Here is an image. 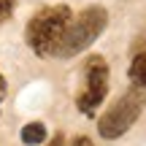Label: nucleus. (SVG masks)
Returning <instances> with one entry per match:
<instances>
[{"label":"nucleus","mask_w":146,"mask_h":146,"mask_svg":"<svg viewBox=\"0 0 146 146\" xmlns=\"http://www.w3.org/2000/svg\"><path fill=\"white\" fill-rule=\"evenodd\" d=\"M3 98H5V78H3V73H0V103H3Z\"/></svg>","instance_id":"nucleus-10"},{"label":"nucleus","mask_w":146,"mask_h":146,"mask_svg":"<svg viewBox=\"0 0 146 146\" xmlns=\"http://www.w3.org/2000/svg\"><path fill=\"white\" fill-rule=\"evenodd\" d=\"M70 19H73V14L68 5H46V8H41L27 22V30H25L27 46L38 57H52L62 33L68 30Z\"/></svg>","instance_id":"nucleus-2"},{"label":"nucleus","mask_w":146,"mask_h":146,"mask_svg":"<svg viewBox=\"0 0 146 146\" xmlns=\"http://www.w3.org/2000/svg\"><path fill=\"white\" fill-rule=\"evenodd\" d=\"M46 146H65V135H62V133H57V135H54Z\"/></svg>","instance_id":"nucleus-9"},{"label":"nucleus","mask_w":146,"mask_h":146,"mask_svg":"<svg viewBox=\"0 0 146 146\" xmlns=\"http://www.w3.org/2000/svg\"><path fill=\"white\" fill-rule=\"evenodd\" d=\"M143 106H146V89L143 87H133L130 92H125L103 116H100L98 133L106 141H114V138L125 135V133L135 125V119L141 116Z\"/></svg>","instance_id":"nucleus-3"},{"label":"nucleus","mask_w":146,"mask_h":146,"mask_svg":"<svg viewBox=\"0 0 146 146\" xmlns=\"http://www.w3.org/2000/svg\"><path fill=\"white\" fill-rule=\"evenodd\" d=\"M108 62L100 54L89 57L84 62V89L76 98V108L84 116H95L103 106L106 95H108Z\"/></svg>","instance_id":"nucleus-4"},{"label":"nucleus","mask_w":146,"mask_h":146,"mask_svg":"<svg viewBox=\"0 0 146 146\" xmlns=\"http://www.w3.org/2000/svg\"><path fill=\"white\" fill-rule=\"evenodd\" d=\"M65 146H95V143L89 141L87 135H76V138H73V141H70V143H65Z\"/></svg>","instance_id":"nucleus-8"},{"label":"nucleus","mask_w":146,"mask_h":146,"mask_svg":"<svg viewBox=\"0 0 146 146\" xmlns=\"http://www.w3.org/2000/svg\"><path fill=\"white\" fill-rule=\"evenodd\" d=\"M127 76H130L133 87H143V89H146V52L135 54V60L130 62V70H127Z\"/></svg>","instance_id":"nucleus-6"},{"label":"nucleus","mask_w":146,"mask_h":146,"mask_svg":"<svg viewBox=\"0 0 146 146\" xmlns=\"http://www.w3.org/2000/svg\"><path fill=\"white\" fill-rule=\"evenodd\" d=\"M106 27H108V11H106L103 5H89V8H84L76 19H70L68 30L62 33V38H60V43H57L52 57L68 60V57L81 54L84 49H89L100 38V33H103Z\"/></svg>","instance_id":"nucleus-1"},{"label":"nucleus","mask_w":146,"mask_h":146,"mask_svg":"<svg viewBox=\"0 0 146 146\" xmlns=\"http://www.w3.org/2000/svg\"><path fill=\"white\" fill-rule=\"evenodd\" d=\"M11 11H14V0H0V25L11 16Z\"/></svg>","instance_id":"nucleus-7"},{"label":"nucleus","mask_w":146,"mask_h":146,"mask_svg":"<svg viewBox=\"0 0 146 146\" xmlns=\"http://www.w3.org/2000/svg\"><path fill=\"white\" fill-rule=\"evenodd\" d=\"M46 141V125L43 122H30L22 127V143L27 146H41Z\"/></svg>","instance_id":"nucleus-5"}]
</instances>
